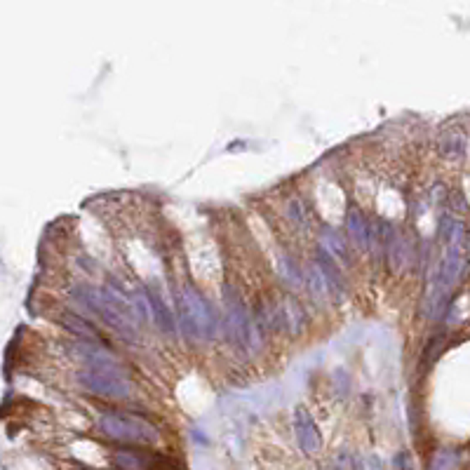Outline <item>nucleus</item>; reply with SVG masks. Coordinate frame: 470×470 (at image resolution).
Returning a JSON list of instances; mask_svg holds the SVG:
<instances>
[{"instance_id": "obj_16", "label": "nucleus", "mask_w": 470, "mask_h": 470, "mask_svg": "<svg viewBox=\"0 0 470 470\" xmlns=\"http://www.w3.org/2000/svg\"><path fill=\"white\" fill-rule=\"evenodd\" d=\"M64 325L68 327V329L73 331V334H80V336H88V339H94L96 336V331L92 329V325H88L85 323L83 318H78V315H71V313H66L64 318Z\"/></svg>"}, {"instance_id": "obj_7", "label": "nucleus", "mask_w": 470, "mask_h": 470, "mask_svg": "<svg viewBox=\"0 0 470 470\" xmlns=\"http://www.w3.org/2000/svg\"><path fill=\"white\" fill-rule=\"evenodd\" d=\"M294 431H296V442H299V447L306 454H315L320 449V431L306 409H296Z\"/></svg>"}, {"instance_id": "obj_3", "label": "nucleus", "mask_w": 470, "mask_h": 470, "mask_svg": "<svg viewBox=\"0 0 470 470\" xmlns=\"http://www.w3.org/2000/svg\"><path fill=\"white\" fill-rule=\"evenodd\" d=\"M179 325L181 331L188 336L191 341L200 339H212L219 331V318H216L214 308L210 306L207 299H203V294L186 285L181 289L179 296Z\"/></svg>"}, {"instance_id": "obj_8", "label": "nucleus", "mask_w": 470, "mask_h": 470, "mask_svg": "<svg viewBox=\"0 0 470 470\" xmlns=\"http://www.w3.org/2000/svg\"><path fill=\"white\" fill-rule=\"evenodd\" d=\"M158 461V456H148L132 449H120L113 454V463L118 466V470H153Z\"/></svg>"}, {"instance_id": "obj_5", "label": "nucleus", "mask_w": 470, "mask_h": 470, "mask_svg": "<svg viewBox=\"0 0 470 470\" xmlns=\"http://www.w3.org/2000/svg\"><path fill=\"white\" fill-rule=\"evenodd\" d=\"M228 303V313H226V331L228 339L233 343H238L240 348L245 351H256L261 343L259 336V327H256V320L247 313V308L243 306V301L226 299Z\"/></svg>"}, {"instance_id": "obj_18", "label": "nucleus", "mask_w": 470, "mask_h": 470, "mask_svg": "<svg viewBox=\"0 0 470 470\" xmlns=\"http://www.w3.org/2000/svg\"><path fill=\"white\" fill-rule=\"evenodd\" d=\"M358 470H383V468H381L379 456H369V458H365V461L360 463Z\"/></svg>"}, {"instance_id": "obj_2", "label": "nucleus", "mask_w": 470, "mask_h": 470, "mask_svg": "<svg viewBox=\"0 0 470 470\" xmlns=\"http://www.w3.org/2000/svg\"><path fill=\"white\" fill-rule=\"evenodd\" d=\"M88 367L78 374V381L90 393L101 398L123 400L132 393L130 379L125 376L123 367L104 351H88Z\"/></svg>"}, {"instance_id": "obj_14", "label": "nucleus", "mask_w": 470, "mask_h": 470, "mask_svg": "<svg viewBox=\"0 0 470 470\" xmlns=\"http://www.w3.org/2000/svg\"><path fill=\"white\" fill-rule=\"evenodd\" d=\"M306 285L311 287V292H313L315 296H320V299H325L327 292H329V283L325 280V275H323V271L318 268V263H315L311 271L306 273Z\"/></svg>"}, {"instance_id": "obj_13", "label": "nucleus", "mask_w": 470, "mask_h": 470, "mask_svg": "<svg viewBox=\"0 0 470 470\" xmlns=\"http://www.w3.org/2000/svg\"><path fill=\"white\" fill-rule=\"evenodd\" d=\"M278 268H280V275H283V278L287 280L289 285H294V287H299V285L306 283V275H301L299 266H296V261H292L289 256H280Z\"/></svg>"}, {"instance_id": "obj_1", "label": "nucleus", "mask_w": 470, "mask_h": 470, "mask_svg": "<svg viewBox=\"0 0 470 470\" xmlns=\"http://www.w3.org/2000/svg\"><path fill=\"white\" fill-rule=\"evenodd\" d=\"M76 299L88 306L92 313L99 315L104 323L116 329L123 339H136V325H139V313H136L134 303H132L127 296H123L116 289H96L90 287V285H80L76 287Z\"/></svg>"}, {"instance_id": "obj_12", "label": "nucleus", "mask_w": 470, "mask_h": 470, "mask_svg": "<svg viewBox=\"0 0 470 470\" xmlns=\"http://www.w3.org/2000/svg\"><path fill=\"white\" fill-rule=\"evenodd\" d=\"M440 151H442V156L451 158V160L463 158V153H466V136H463L458 130L447 132L442 136V141H440Z\"/></svg>"}, {"instance_id": "obj_11", "label": "nucleus", "mask_w": 470, "mask_h": 470, "mask_svg": "<svg viewBox=\"0 0 470 470\" xmlns=\"http://www.w3.org/2000/svg\"><path fill=\"white\" fill-rule=\"evenodd\" d=\"M320 247H323L327 254L331 256V259H336L341 263H346L348 256H351V254H348V245L343 243V238L329 226L323 228V245H320Z\"/></svg>"}, {"instance_id": "obj_10", "label": "nucleus", "mask_w": 470, "mask_h": 470, "mask_svg": "<svg viewBox=\"0 0 470 470\" xmlns=\"http://www.w3.org/2000/svg\"><path fill=\"white\" fill-rule=\"evenodd\" d=\"M318 268L323 271L327 283H329V289L336 292V294L341 296L343 292H346V280H343L341 268L336 266V259H331V256L327 254L323 247L318 249Z\"/></svg>"}, {"instance_id": "obj_9", "label": "nucleus", "mask_w": 470, "mask_h": 470, "mask_svg": "<svg viewBox=\"0 0 470 470\" xmlns=\"http://www.w3.org/2000/svg\"><path fill=\"white\" fill-rule=\"evenodd\" d=\"M346 223H348V233H351L353 238V245H358L360 249H367L371 245V223L365 219L362 212L358 210H351L346 216Z\"/></svg>"}, {"instance_id": "obj_17", "label": "nucleus", "mask_w": 470, "mask_h": 470, "mask_svg": "<svg viewBox=\"0 0 470 470\" xmlns=\"http://www.w3.org/2000/svg\"><path fill=\"white\" fill-rule=\"evenodd\" d=\"M451 466H454V454H449V451H440V454L435 456V463H433L435 470H449Z\"/></svg>"}, {"instance_id": "obj_6", "label": "nucleus", "mask_w": 470, "mask_h": 470, "mask_svg": "<svg viewBox=\"0 0 470 470\" xmlns=\"http://www.w3.org/2000/svg\"><path fill=\"white\" fill-rule=\"evenodd\" d=\"M136 301H139L141 306L148 308V313H151L153 323H156L160 329L165 331V334H174V331H176V318L172 315V311L167 308V303L160 299L156 292L141 289L139 292V299H136Z\"/></svg>"}, {"instance_id": "obj_4", "label": "nucleus", "mask_w": 470, "mask_h": 470, "mask_svg": "<svg viewBox=\"0 0 470 470\" xmlns=\"http://www.w3.org/2000/svg\"><path fill=\"white\" fill-rule=\"evenodd\" d=\"M101 433L108 435L111 440L130 445H156L158 431L153 423L134 414H120V411H108L99 418Z\"/></svg>"}, {"instance_id": "obj_15", "label": "nucleus", "mask_w": 470, "mask_h": 470, "mask_svg": "<svg viewBox=\"0 0 470 470\" xmlns=\"http://www.w3.org/2000/svg\"><path fill=\"white\" fill-rule=\"evenodd\" d=\"M287 216H289V221L294 223L296 228H301V231H306L308 228V212L306 207H303V203L301 200H289V205H287Z\"/></svg>"}, {"instance_id": "obj_19", "label": "nucleus", "mask_w": 470, "mask_h": 470, "mask_svg": "<svg viewBox=\"0 0 470 470\" xmlns=\"http://www.w3.org/2000/svg\"><path fill=\"white\" fill-rule=\"evenodd\" d=\"M395 466H398V470H411L409 454H400L398 458H395Z\"/></svg>"}]
</instances>
